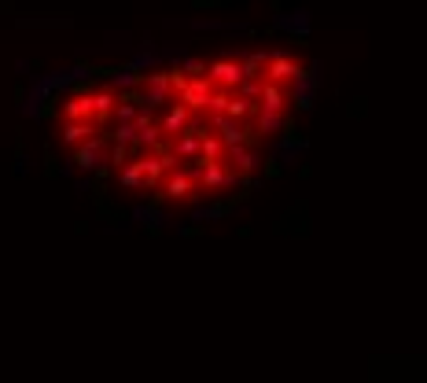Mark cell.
I'll list each match as a JSON object with an SVG mask.
<instances>
[{"label":"cell","instance_id":"6da1fadb","mask_svg":"<svg viewBox=\"0 0 427 383\" xmlns=\"http://www.w3.org/2000/svg\"><path fill=\"white\" fill-rule=\"evenodd\" d=\"M199 188V170H192V166H173L170 173H166V181H159V199H188L192 192Z\"/></svg>","mask_w":427,"mask_h":383},{"label":"cell","instance_id":"7a4b0ae2","mask_svg":"<svg viewBox=\"0 0 427 383\" xmlns=\"http://www.w3.org/2000/svg\"><path fill=\"white\" fill-rule=\"evenodd\" d=\"M196 170H199V188H228V185L240 181V170H228L222 159L203 162V166H196Z\"/></svg>","mask_w":427,"mask_h":383},{"label":"cell","instance_id":"3957f363","mask_svg":"<svg viewBox=\"0 0 427 383\" xmlns=\"http://www.w3.org/2000/svg\"><path fill=\"white\" fill-rule=\"evenodd\" d=\"M210 93H214V81L210 74H196V78H188L185 88H180V104H188L192 111H206V104H210Z\"/></svg>","mask_w":427,"mask_h":383},{"label":"cell","instance_id":"277c9868","mask_svg":"<svg viewBox=\"0 0 427 383\" xmlns=\"http://www.w3.org/2000/svg\"><path fill=\"white\" fill-rule=\"evenodd\" d=\"M214 133L225 140V148H232V144H247V140H254V133H247L243 125L232 118V114H214Z\"/></svg>","mask_w":427,"mask_h":383},{"label":"cell","instance_id":"5b68a950","mask_svg":"<svg viewBox=\"0 0 427 383\" xmlns=\"http://www.w3.org/2000/svg\"><path fill=\"white\" fill-rule=\"evenodd\" d=\"M206 70H210V81L222 85V88H240V81H243V67L236 59H217Z\"/></svg>","mask_w":427,"mask_h":383},{"label":"cell","instance_id":"8992f818","mask_svg":"<svg viewBox=\"0 0 427 383\" xmlns=\"http://www.w3.org/2000/svg\"><path fill=\"white\" fill-rule=\"evenodd\" d=\"M299 70H302V67H299L291 56L273 52V56H269V63H265V81H280V85H284V81H291Z\"/></svg>","mask_w":427,"mask_h":383},{"label":"cell","instance_id":"52a82bcc","mask_svg":"<svg viewBox=\"0 0 427 383\" xmlns=\"http://www.w3.org/2000/svg\"><path fill=\"white\" fill-rule=\"evenodd\" d=\"M188 122H192V107L177 100V104H170V111H166V118H162L159 130H162L166 136H180V133L188 130Z\"/></svg>","mask_w":427,"mask_h":383},{"label":"cell","instance_id":"ba28073f","mask_svg":"<svg viewBox=\"0 0 427 383\" xmlns=\"http://www.w3.org/2000/svg\"><path fill=\"white\" fill-rule=\"evenodd\" d=\"M288 107V93H284L280 81H265L262 85V96H258V111H280Z\"/></svg>","mask_w":427,"mask_h":383},{"label":"cell","instance_id":"9c48e42d","mask_svg":"<svg viewBox=\"0 0 427 383\" xmlns=\"http://www.w3.org/2000/svg\"><path fill=\"white\" fill-rule=\"evenodd\" d=\"M63 114L74 118V122H88V118H93V96H88V93H74L67 104H63Z\"/></svg>","mask_w":427,"mask_h":383},{"label":"cell","instance_id":"30bf717a","mask_svg":"<svg viewBox=\"0 0 427 383\" xmlns=\"http://www.w3.org/2000/svg\"><path fill=\"white\" fill-rule=\"evenodd\" d=\"M199 125V122H196ZM196 125H188L185 133L177 136V159H185V162H192V159H199V133H196Z\"/></svg>","mask_w":427,"mask_h":383},{"label":"cell","instance_id":"8fae6325","mask_svg":"<svg viewBox=\"0 0 427 383\" xmlns=\"http://www.w3.org/2000/svg\"><path fill=\"white\" fill-rule=\"evenodd\" d=\"M225 155L232 159V170H240V173H254L258 170V155H251L247 144H232V148H225Z\"/></svg>","mask_w":427,"mask_h":383},{"label":"cell","instance_id":"7c38bea8","mask_svg":"<svg viewBox=\"0 0 427 383\" xmlns=\"http://www.w3.org/2000/svg\"><path fill=\"white\" fill-rule=\"evenodd\" d=\"M284 125V114L280 111H254V136H269V133H277Z\"/></svg>","mask_w":427,"mask_h":383},{"label":"cell","instance_id":"4fadbf2b","mask_svg":"<svg viewBox=\"0 0 427 383\" xmlns=\"http://www.w3.org/2000/svg\"><path fill=\"white\" fill-rule=\"evenodd\" d=\"M122 185H125V188H144V166H140L137 155L122 166Z\"/></svg>","mask_w":427,"mask_h":383},{"label":"cell","instance_id":"5bb4252c","mask_svg":"<svg viewBox=\"0 0 427 383\" xmlns=\"http://www.w3.org/2000/svg\"><path fill=\"white\" fill-rule=\"evenodd\" d=\"M228 93H225V88H222V93H217V88H214V93H210V104H206V111H210V114H222L225 107H228Z\"/></svg>","mask_w":427,"mask_h":383},{"label":"cell","instance_id":"9a60e30c","mask_svg":"<svg viewBox=\"0 0 427 383\" xmlns=\"http://www.w3.org/2000/svg\"><path fill=\"white\" fill-rule=\"evenodd\" d=\"M240 96H247V100H254V104H258V96H262V81L243 78V81H240Z\"/></svg>","mask_w":427,"mask_h":383},{"label":"cell","instance_id":"2e32d148","mask_svg":"<svg viewBox=\"0 0 427 383\" xmlns=\"http://www.w3.org/2000/svg\"><path fill=\"white\" fill-rule=\"evenodd\" d=\"M185 70H188V74H203L206 67H203V63H199V59H188V63H185Z\"/></svg>","mask_w":427,"mask_h":383}]
</instances>
